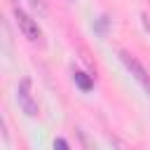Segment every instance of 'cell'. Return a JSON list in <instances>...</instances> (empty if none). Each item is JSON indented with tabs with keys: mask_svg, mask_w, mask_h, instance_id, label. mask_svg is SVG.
Wrapping results in <instances>:
<instances>
[{
	"mask_svg": "<svg viewBox=\"0 0 150 150\" xmlns=\"http://www.w3.org/2000/svg\"><path fill=\"white\" fill-rule=\"evenodd\" d=\"M120 56H122V61H124V66H127V68L131 70V75H134V77H136V80H138V82L143 84V89H145V91L150 94V75H148V70L143 68V63H141V61H138L136 56H131V54H127V52H122Z\"/></svg>",
	"mask_w": 150,
	"mask_h": 150,
	"instance_id": "obj_3",
	"label": "cell"
},
{
	"mask_svg": "<svg viewBox=\"0 0 150 150\" xmlns=\"http://www.w3.org/2000/svg\"><path fill=\"white\" fill-rule=\"evenodd\" d=\"M75 84H77L82 91H91V89H94V80H91L87 73H82V70L75 73Z\"/></svg>",
	"mask_w": 150,
	"mask_h": 150,
	"instance_id": "obj_4",
	"label": "cell"
},
{
	"mask_svg": "<svg viewBox=\"0 0 150 150\" xmlns=\"http://www.w3.org/2000/svg\"><path fill=\"white\" fill-rule=\"evenodd\" d=\"M141 19H143V26H145V30L150 33V14H143Z\"/></svg>",
	"mask_w": 150,
	"mask_h": 150,
	"instance_id": "obj_7",
	"label": "cell"
},
{
	"mask_svg": "<svg viewBox=\"0 0 150 150\" xmlns=\"http://www.w3.org/2000/svg\"><path fill=\"white\" fill-rule=\"evenodd\" d=\"M54 150H70V148H68L66 138H56V141H54Z\"/></svg>",
	"mask_w": 150,
	"mask_h": 150,
	"instance_id": "obj_5",
	"label": "cell"
},
{
	"mask_svg": "<svg viewBox=\"0 0 150 150\" xmlns=\"http://www.w3.org/2000/svg\"><path fill=\"white\" fill-rule=\"evenodd\" d=\"M16 98H19V105H21V110H23L28 117H35V115L40 112L38 103H35V101H33V96H30V80H28V77H23V80L19 82Z\"/></svg>",
	"mask_w": 150,
	"mask_h": 150,
	"instance_id": "obj_1",
	"label": "cell"
},
{
	"mask_svg": "<svg viewBox=\"0 0 150 150\" xmlns=\"http://www.w3.org/2000/svg\"><path fill=\"white\" fill-rule=\"evenodd\" d=\"M28 2H30L33 7H38L40 12H45V9H47V2H45V0H28Z\"/></svg>",
	"mask_w": 150,
	"mask_h": 150,
	"instance_id": "obj_6",
	"label": "cell"
},
{
	"mask_svg": "<svg viewBox=\"0 0 150 150\" xmlns=\"http://www.w3.org/2000/svg\"><path fill=\"white\" fill-rule=\"evenodd\" d=\"M14 21H16V26H19V30L23 33V38H28L30 42H35V40H40V28H38V23L23 12V9H19V7H14Z\"/></svg>",
	"mask_w": 150,
	"mask_h": 150,
	"instance_id": "obj_2",
	"label": "cell"
}]
</instances>
